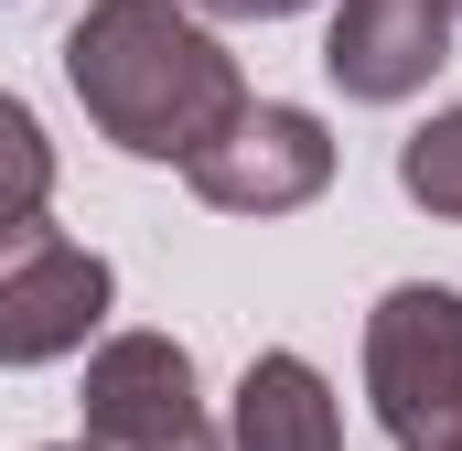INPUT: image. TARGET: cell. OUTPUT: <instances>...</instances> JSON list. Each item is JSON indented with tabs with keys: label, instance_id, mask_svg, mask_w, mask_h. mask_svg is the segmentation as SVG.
Returning <instances> with one entry per match:
<instances>
[{
	"label": "cell",
	"instance_id": "11",
	"mask_svg": "<svg viewBox=\"0 0 462 451\" xmlns=\"http://www.w3.org/2000/svg\"><path fill=\"white\" fill-rule=\"evenodd\" d=\"M54 451H87V441H54Z\"/></svg>",
	"mask_w": 462,
	"mask_h": 451
},
{
	"label": "cell",
	"instance_id": "9",
	"mask_svg": "<svg viewBox=\"0 0 462 451\" xmlns=\"http://www.w3.org/2000/svg\"><path fill=\"white\" fill-rule=\"evenodd\" d=\"M398 194H409L420 216L462 226V108H430L409 140H398Z\"/></svg>",
	"mask_w": 462,
	"mask_h": 451
},
{
	"label": "cell",
	"instance_id": "7",
	"mask_svg": "<svg viewBox=\"0 0 462 451\" xmlns=\"http://www.w3.org/2000/svg\"><path fill=\"white\" fill-rule=\"evenodd\" d=\"M226 451H345V409H334L323 365L291 354V344L247 354L236 409H226Z\"/></svg>",
	"mask_w": 462,
	"mask_h": 451
},
{
	"label": "cell",
	"instance_id": "12",
	"mask_svg": "<svg viewBox=\"0 0 462 451\" xmlns=\"http://www.w3.org/2000/svg\"><path fill=\"white\" fill-rule=\"evenodd\" d=\"M452 22H462V0H452Z\"/></svg>",
	"mask_w": 462,
	"mask_h": 451
},
{
	"label": "cell",
	"instance_id": "4",
	"mask_svg": "<svg viewBox=\"0 0 462 451\" xmlns=\"http://www.w3.org/2000/svg\"><path fill=\"white\" fill-rule=\"evenodd\" d=\"M183 183L216 205V216H301L323 183H334V129L291 97H247V108L183 161Z\"/></svg>",
	"mask_w": 462,
	"mask_h": 451
},
{
	"label": "cell",
	"instance_id": "3",
	"mask_svg": "<svg viewBox=\"0 0 462 451\" xmlns=\"http://www.w3.org/2000/svg\"><path fill=\"white\" fill-rule=\"evenodd\" d=\"M76 441L87 451H226V430L194 398V354L172 334H108L76 387Z\"/></svg>",
	"mask_w": 462,
	"mask_h": 451
},
{
	"label": "cell",
	"instance_id": "13",
	"mask_svg": "<svg viewBox=\"0 0 462 451\" xmlns=\"http://www.w3.org/2000/svg\"><path fill=\"white\" fill-rule=\"evenodd\" d=\"M452 451H462V441H452Z\"/></svg>",
	"mask_w": 462,
	"mask_h": 451
},
{
	"label": "cell",
	"instance_id": "8",
	"mask_svg": "<svg viewBox=\"0 0 462 451\" xmlns=\"http://www.w3.org/2000/svg\"><path fill=\"white\" fill-rule=\"evenodd\" d=\"M43 205H54V140H43V118L0 87V258L43 226Z\"/></svg>",
	"mask_w": 462,
	"mask_h": 451
},
{
	"label": "cell",
	"instance_id": "6",
	"mask_svg": "<svg viewBox=\"0 0 462 451\" xmlns=\"http://www.w3.org/2000/svg\"><path fill=\"white\" fill-rule=\"evenodd\" d=\"M452 65V0H334L323 22V76L355 108H409Z\"/></svg>",
	"mask_w": 462,
	"mask_h": 451
},
{
	"label": "cell",
	"instance_id": "10",
	"mask_svg": "<svg viewBox=\"0 0 462 451\" xmlns=\"http://www.w3.org/2000/svg\"><path fill=\"white\" fill-rule=\"evenodd\" d=\"M205 22H291V11H312V0H194Z\"/></svg>",
	"mask_w": 462,
	"mask_h": 451
},
{
	"label": "cell",
	"instance_id": "5",
	"mask_svg": "<svg viewBox=\"0 0 462 451\" xmlns=\"http://www.w3.org/2000/svg\"><path fill=\"white\" fill-rule=\"evenodd\" d=\"M118 280L97 247H76V236H54V226H32L11 258H0V365H65V354H87L97 323H108Z\"/></svg>",
	"mask_w": 462,
	"mask_h": 451
},
{
	"label": "cell",
	"instance_id": "1",
	"mask_svg": "<svg viewBox=\"0 0 462 451\" xmlns=\"http://www.w3.org/2000/svg\"><path fill=\"white\" fill-rule=\"evenodd\" d=\"M65 87L97 118V140L172 172L247 108V76L194 0H87L65 32Z\"/></svg>",
	"mask_w": 462,
	"mask_h": 451
},
{
	"label": "cell",
	"instance_id": "2",
	"mask_svg": "<svg viewBox=\"0 0 462 451\" xmlns=\"http://www.w3.org/2000/svg\"><path fill=\"white\" fill-rule=\"evenodd\" d=\"M365 398L398 451L462 441V290L452 280H398L365 312Z\"/></svg>",
	"mask_w": 462,
	"mask_h": 451
}]
</instances>
